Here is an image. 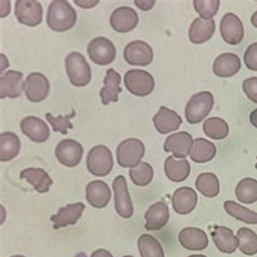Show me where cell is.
Masks as SVG:
<instances>
[{
  "label": "cell",
  "mask_w": 257,
  "mask_h": 257,
  "mask_svg": "<svg viewBox=\"0 0 257 257\" xmlns=\"http://www.w3.org/2000/svg\"><path fill=\"white\" fill-rule=\"evenodd\" d=\"M77 21L75 9L70 3L56 0L49 5L47 13V24L53 32L63 33L72 30Z\"/></svg>",
  "instance_id": "6da1fadb"
},
{
  "label": "cell",
  "mask_w": 257,
  "mask_h": 257,
  "mask_svg": "<svg viewBox=\"0 0 257 257\" xmlns=\"http://www.w3.org/2000/svg\"><path fill=\"white\" fill-rule=\"evenodd\" d=\"M214 96L209 91H201L193 94L188 101L185 115L189 124H199L211 113L214 106Z\"/></svg>",
  "instance_id": "7a4b0ae2"
},
{
  "label": "cell",
  "mask_w": 257,
  "mask_h": 257,
  "mask_svg": "<svg viewBox=\"0 0 257 257\" xmlns=\"http://www.w3.org/2000/svg\"><path fill=\"white\" fill-rule=\"evenodd\" d=\"M67 77L73 86L85 87L91 80V69L82 53L72 52L65 58Z\"/></svg>",
  "instance_id": "3957f363"
},
{
  "label": "cell",
  "mask_w": 257,
  "mask_h": 257,
  "mask_svg": "<svg viewBox=\"0 0 257 257\" xmlns=\"http://www.w3.org/2000/svg\"><path fill=\"white\" fill-rule=\"evenodd\" d=\"M87 170L96 177H105L114 165V160L110 149L105 146H96L89 151L86 159Z\"/></svg>",
  "instance_id": "277c9868"
},
{
  "label": "cell",
  "mask_w": 257,
  "mask_h": 257,
  "mask_svg": "<svg viewBox=\"0 0 257 257\" xmlns=\"http://www.w3.org/2000/svg\"><path fill=\"white\" fill-rule=\"evenodd\" d=\"M146 148L143 141L136 138L126 139L116 149V159L119 166L134 168L141 163L145 157Z\"/></svg>",
  "instance_id": "5b68a950"
},
{
  "label": "cell",
  "mask_w": 257,
  "mask_h": 257,
  "mask_svg": "<svg viewBox=\"0 0 257 257\" xmlns=\"http://www.w3.org/2000/svg\"><path fill=\"white\" fill-rule=\"evenodd\" d=\"M124 84L134 96L147 97L154 90L155 82L150 73L144 70H130L124 76Z\"/></svg>",
  "instance_id": "8992f818"
},
{
  "label": "cell",
  "mask_w": 257,
  "mask_h": 257,
  "mask_svg": "<svg viewBox=\"0 0 257 257\" xmlns=\"http://www.w3.org/2000/svg\"><path fill=\"white\" fill-rule=\"evenodd\" d=\"M87 52L92 62L101 66L111 64L116 58L114 44L105 37H96L90 40Z\"/></svg>",
  "instance_id": "52a82bcc"
},
{
  "label": "cell",
  "mask_w": 257,
  "mask_h": 257,
  "mask_svg": "<svg viewBox=\"0 0 257 257\" xmlns=\"http://www.w3.org/2000/svg\"><path fill=\"white\" fill-rule=\"evenodd\" d=\"M44 9L40 3L35 0H18L15 7L16 18L23 25L35 28L43 21Z\"/></svg>",
  "instance_id": "ba28073f"
},
{
  "label": "cell",
  "mask_w": 257,
  "mask_h": 257,
  "mask_svg": "<svg viewBox=\"0 0 257 257\" xmlns=\"http://www.w3.org/2000/svg\"><path fill=\"white\" fill-rule=\"evenodd\" d=\"M115 211L123 218H131L134 215L133 201L128 191L127 181L123 175H118L113 180Z\"/></svg>",
  "instance_id": "9c48e42d"
},
{
  "label": "cell",
  "mask_w": 257,
  "mask_h": 257,
  "mask_svg": "<svg viewBox=\"0 0 257 257\" xmlns=\"http://www.w3.org/2000/svg\"><path fill=\"white\" fill-rule=\"evenodd\" d=\"M25 96L31 102H42L50 92L49 80L44 74L33 72L29 74L24 83Z\"/></svg>",
  "instance_id": "30bf717a"
},
{
  "label": "cell",
  "mask_w": 257,
  "mask_h": 257,
  "mask_svg": "<svg viewBox=\"0 0 257 257\" xmlns=\"http://www.w3.org/2000/svg\"><path fill=\"white\" fill-rule=\"evenodd\" d=\"M154 58L151 46L143 40H134L124 49V59L128 64L134 66H148Z\"/></svg>",
  "instance_id": "8fae6325"
},
{
  "label": "cell",
  "mask_w": 257,
  "mask_h": 257,
  "mask_svg": "<svg viewBox=\"0 0 257 257\" xmlns=\"http://www.w3.org/2000/svg\"><path fill=\"white\" fill-rule=\"evenodd\" d=\"M55 153L61 164L66 167H75L82 161L84 148L76 140L65 139L56 147Z\"/></svg>",
  "instance_id": "7c38bea8"
},
{
  "label": "cell",
  "mask_w": 257,
  "mask_h": 257,
  "mask_svg": "<svg viewBox=\"0 0 257 257\" xmlns=\"http://www.w3.org/2000/svg\"><path fill=\"white\" fill-rule=\"evenodd\" d=\"M220 35L225 43L231 46L239 45L244 38V26L234 13H226L220 21Z\"/></svg>",
  "instance_id": "4fadbf2b"
},
{
  "label": "cell",
  "mask_w": 257,
  "mask_h": 257,
  "mask_svg": "<svg viewBox=\"0 0 257 257\" xmlns=\"http://www.w3.org/2000/svg\"><path fill=\"white\" fill-rule=\"evenodd\" d=\"M139 23L138 13L130 7H119L115 9L110 18L111 28L117 33L125 34L134 31Z\"/></svg>",
  "instance_id": "5bb4252c"
},
{
  "label": "cell",
  "mask_w": 257,
  "mask_h": 257,
  "mask_svg": "<svg viewBox=\"0 0 257 257\" xmlns=\"http://www.w3.org/2000/svg\"><path fill=\"white\" fill-rule=\"evenodd\" d=\"M193 138L187 132H179L168 136L164 143V151L171 152L175 158L185 159L191 153Z\"/></svg>",
  "instance_id": "9a60e30c"
},
{
  "label": "cell",
  "mask_w": 257,
  "mask_h": 257,
  "mask_svg": "<svg viewBox=\"0 0 257 257\" xmlns=\"http://www.w3.org/2000/svg\"><path fill=\"white\" fill-rule=\"evenodd\" d=\"M20 128L24 136L31 139L33 143L43 144L50 137L49 126L43 119L36 116H28L21 120Z\"/></svg>",
  "instance_id": "2e32d148"
},
{
  "label": "cell",
  "mask_w": 257,
  "mask_h": 257,
  "mask_svg": "<svg viewBox=\"0 0 257 257\" xmlns=\"http://www.w3.org/2000/svg\"><path fill=\"white\" fill-rule=\"evenodd\" d=\"M24 90L23 74L19 71H8L0 77V97L16 99Z\"/></svg>",
  "instance_id": "e0dca14e"
},
{
  "label": "cell",
  "mask_w": 257,
  "mask_h": 257,
  "mask_svg": "<svg viewBox=\"0 0 257 257\" xmlns=\"http://www.w3.org/2000/svg\"><path fill=\"white\" fill-rule=\"evenodd\" d=\"M174 211L179 215H188L194 211L198 204V194L192 188L181 187L176 190L172 197Z\"/></svg>",
  "instance_id": "ac0fdd59"
},
{
  "label": "cell",
  "mask_w": 257,
  "mask_h": 257,
  "mask_svg": "<svg viewBox=\"0 0 257 257\" xmlns=\"http://www.w3.org/2000/svg\"><path fill=\"white\" fill-rule=\"evenodd\" d=\"M181 246L189 251H202L208 245V238L204 230L195 227H187L178 234Z\"/></svg>",
  "instance_id": "d6986e66"
},
{
  "label": "cell",
  "mask_w": 257,
  "mask_h": 257,
  "mask_svg": "<svg viewBox=\"0 0 257 257\" xmlns=\"http://www.w3.org/2000/svg\"><path fill=\"white\" fill-rule=\"evenodd\" d=\"M112 198L110 187L102 180H93L86 187V199L96 208H103L109 205Z\"/></svg>",
  "instance_id": "ffe728a7"
},
{
  "label": "cell",
  "mask_w": 257,
  "mask_h": 257,
  "mask_svg": "<svg viewBox=\"0 0 257 257\" xmlns=\"http://www.w3.org/2000/svg\"><path fill=\"white\" fill-rule=\"evenodd\" d=\"M85 205L82 202L61 207L57 214L50 217V220L53 222V229L58 230L60 228L75 225L78 219L82 217Z\"/></svg>",
  "instance_id": "44dd1931"
},
{
  "label": "cell",
  "mask_w": 257,
  "mask_h": 257,
  "mask_svg": "<svg viewBox=\"0 0 257 257\" xmlns=\"http://www.w3.org/2000/svg\"><path fill=\"white\" fill-rule=\"evenodd\" d=\"M145 218L146 229L149 231H158L164 228L170 220V209L164 202H157L148 208Z\"/></svg>",
  "instance_id": "7402d4cb"
},
{
  "label": "cell",
  "mask_w": 257,
  "mask_h": 257,
  "mask_svg": "<svg viewBox=\"0 0 257 257\" xmlns=\"http://www.w3.org/2000/svg\"><path fill=\"white\" fill-rule=\"evenodd\" d=\"M154 127L162 135L177 131L182 124V118L175 111L166 106H161L159 112L152 118Z\"/></svg>",
  "instance_id": "603a6c76"
},
{
  "label": "cell",
  "mask_w": 257,
  "mask_h": 257,
  "mask_svg": "<svg viewBox=\"0 0 257 257\" xmlns=\"http://www.w3.org/2000/svg\"><path fill=\"white\" fill-rule=\"evenodd\" d=\"M240 70V58L231 52L221 53L215 59L213 64V72L215 75L222 78L234 76Z\"/></svg>",
  "instance_id": "cb8c5ba5"
},
{
  "label": "cell",
  "mask_w": 257,
  "mask_h": 257,
  "mask_svg": "<svg viewBox=\"0 0 257 257\" xmlns=\"http://www.w3.org/2000/svg\"><path fill=\"white\" fill-rule=\"evenodd\" d=\"M120 80V75L116 71L113 69L106 71L103 88L100 90L101 102L103 105L110 104V102H118V94L121 92Z\"/></svg>",
  "instance_id": "d4e9b609"
},
{
  "label": "cell",
  "mask_w": 257,
  "mask_h": 257,
  "mask_svg": "<svg viewBox=\"0 0 257 257\" xmlns=\"http://www.w3.org/2000/svg\"><path fill=\"white\" fill-rule=\"evenodd\" d=\"M216 25L213 20L194 19L189 29V39L194 45H201L208 42L214 36Z\"/></svg>",
  "instance_id": "484cf974"
},
{
  "label": "cell",
  "mask_w": 257,
  "mask_h": 257,
  "mask_svg": "<svg viewBox=\"0 0 257 257\" xmlns=\"http://www.w3.org/2000/svg\"><path fill=\"white\" fill-rule=\"evenodd\" d=\"M20 178L28 181L38 193H47L53 184L49 174L43 168H26L20 173Z\"/></svg>",
  "instance_id": "4316f807"
},
{
  "label": "cell",
  "mask_w": 257,
  "mask_h": 257,
  "mask_svg": "<svg viewBox=\"0 0 257 257\" xmlns=\"http://www.w3.org/2000/svg\"><path fill=\"white\" fill-rule=\"evenodd\" d=\"M212 236L216 247L222 253L231 254L238 248V239L233 234L232 230L228 227L215 226L212 231Z\"/></svg>",
  "instance_id": "83f0119b"
},
{
  "label": "cell",
  "mask_w": 257,
  "mask_h": 257,
  "mask_svg": "<svg viewBox=\"0 0 257 257\" xmlns=\"http://www.w3.org/2000/svg\"><path fill=\"white\" fill-rule=\"evenodd\" d=\"M164 171L168 179L174 182H181L189 177L191 166L185 159L175 160L174 157H168L165 161Z\"/></svg>",
  "instance_id": "f1b7e54d"
},
{
  "label": "cell",
  "mask_w": 257,
  "mask_h": 257,
  "mask_svg": "<svg viewBox=\"0 0 257 257\" xmlns=\"http://www.w3.org/2000/svg\"><path fill=\"white\" fill-rule=\"evenodd\" d=\"M21 150V141L15 133L6 132L0 135V161L10 162Z\"/></svg>",
  "instance_id": "f546056e"
},
{
  "label": "cell",
  "mask_w": 257,
  "mask_h": 257,
  "mask_svg": "<svg viewBox=\"0 0 257 257\" xmlns=\"http://www.w3.org/2000/svg\"><path fill=\"white\" fill-rule=\"evenodd\" d=\"M216 146L203 138H198L194 140L190 158L195 163H207L216 157Z\"/></svg>",
  "instance_id": "4dcf8cb0"
},
{
  "label": "cell",
  "mask_w": 257,
  "mask_h": 257,
  "mask_svg": "<svg viewBox=\"0 0 257 257\" xmlns=\"http://www.w3.org/2000/svg\"><path fill=\"white\" fill-rule=\"evenodd\" d=\"M195 188L206 198L217 197L220 191L219 180L213 173L200 174L195 180Z\"/></svg>",
  "instance_id": "1f68e13d"
},
{
  "label": "cell",
  "mask_w": 257,
  "mask_h": 257,
  "mask_svg": "<svg viewBox=\"0 0 257 257\" xmlns=\"http://www.w3.org/2000/svg\"><path fill=\"white\" fill-rule=\"evenodd\" d=\"M138 248L141 257H165L164 248L155 236L145 233L138 239Z\"/></svg>",
  "instance_id": "d6a6232c"
},
{
  "label": "cell",
  "mask_w": 257,
  "mask_h": 257,
  "mask_svg": "<svg viewBox=\"0 0 257 257\" xmlns=\"http://www.w3.org/2000/svg\"><path fill=\"white\" fill-rule=\"evenodd\" d=\"M224 208L231 217L248 225H257V213L233 201H226Z\"/></svg>",
  "instance_id": "836d02e7"
},
{
  "label": "cell",
  "mask_w": 257,
  "mask_h": 257,
  "mask_svg": "<svg viewBox=\"0 0 257 257\" xmlns=\"http://www.w3.org/2000/svg\"><path fill=\"white\" fill-rule=\"evenodd\" d=\"M238 239V248L247 256H253L257 254V233L252 229L242 227L236 232Z\"/></svg>",
  "instance_id": "e575fe53"
},
{
  "label": "cell",
  "mask_w": 257,
  "mask_h": 257,
  "mask_svg": "<svg viewBox=\"0 0 257 257\" xmlns=\"http://www.w3.org/2000/svg\"><path fill=\"white\" fill-rule=\"evenodd\" d=\"M235 195L243 204H253L257 202V180L254 178L240 180L235 188Z\"/></svg>",
  "instance_id": "d590c367"
},
{
  "label": "cell",
  "mask_w": 257,
  "mask_h": 257,
  "mask_svg": "<svg viewBox=\"0 0 257 257\" xmlns=\"http://www.w3.org/2000/svg\"><path fill=\"white\" fill-rule=\"evenodd\" d=\"M203 132L205 136L214 140H222L229 135V126L227 121L219 117L207 118L203 124Z\"/></svg>",
  "instance_id": "8d00e7d4"
},
{
  "label": "cell",
  "mask_w": 257,
  "mask_h": 257,
  "mask_svg": "<svg viewBox=\"0 0 257 257\" xmlns=\"http://www.w3.org/2000/svg\"><path fill=\"white\" fill-rule=\"evenodd\" d=\"M153 176L154 171L152 166L146 162H141L138 166L132 168L130 171V177L133 184L138 187H146L151 184Z\"/></svg>",
  "instance_id": "74e56055"
},
{
  "label": "cell",
  "mask_w": 257,
  "mask_h": 257,
  "mask_svg": "<svg viewBox=\"0 0 257 257\" xmlns=\"http://www.w3.org/2000/svg\"><path fill=\"white\" fill-rule=\"evenodd\" d=\"M75 111H72L69 115H58L57 117H55L51 113H46V118L56 133L66 135L69 130H73L74 128L73 124L71 123V119L75 116Z\"/></svg>",
  "instance_id": "f35d334b"
},
{
  "label": "cell",
  "mask_w": 257,
  "mask_h": 257,
  "mask_svg": "<svg viewBox=\"0 0 257 257\" xmlns=\"http://www.w3.org/2000/svg\"><path fill=\"white\" fill-rule=\"evenodd\" d=\"M193 6L201 19L212 20L213 17L217 15L220 2L219 0H194Z\"/></svg>",
  "instance_id": "ab89813d"
},
{
  "label": "cell",
  "mask_w": 257,
  "mask_h": 257,
  "mask_svg": "<svg viewBox=\"0 0 257 257\" xmlns=\"http://www.w3.org/2000/svg\"><path fill=\"white\" fill-rule=\"evenodd\" d=\"M244 63L248 70L257 72V43L249 45L244 52Z\"/></svg>",
  "instance_id": "60d3db41"
},
{
  "label": "cell",
  "mask_w": 257,
  "mask_h": 257,
  "mask_svg": "<svg viewBox=\"0 0 257 257\" xmlns=\"http://www.w3.org/2000/svg\"><path fill=\"white\" fill-rule=\"evenodd\" d=\"M243 91L249 101L257 103V77H249L243 82Z\"/></svg>",
  "instance_id": "b9f144b4"
},
{
  "label": "cell",
  "mask_w": 257,
  "mask_h": 257,
  "mask_svg": "<svg viewBox=\"0 0 257 257\" xmlns=\"http://www.w3.org/2000/svg\"><path fill=\"white\" fill-rule=\"evenodd\" d=\"M135 5H136L140 10L149 11L153 8L155 2L154 0H135Z\"/></svg>",
  "instance_id": "7bdbcfd3"
},
{
  "label": "cell",
  "mask_w": 257,
  "mask_h": 257,
  "mask_svg": "<svg viewBox=\"0 0 257 257\" xmlns=\"http://www.w3.org/2000/svg\"><path fill=\"white\" fill-rule=\"evenodd\" d=\"M75 4L78 5L80 8H85V9H90V8H93V7H96L99 2L98 0H94V2H80V0H75Z\"/></svg>",
  "instance_id": "ee69618b"
},
{
  "label": "cell",
  "mask_w": 257,
  "mask_h": 257,
  "mask_svg": "<svg viewBox=\"0 0 257 257\" xmlns=\"http://www.w3.org/2000/svg\"><path fill=\"white\" fill-rule=\"evenodd\" d=\"M90 257H113V255L107 251V249L104 248H99L97 251L92 252Z\"/></svg>",
  "instance_id": "f6af8a7d"
},
{
  "label": "cell",
  "mask_w": 257,
  "mask_h": 257,
  "mask_svg": "<svg viewBox=\"0 0 257 257\" xmlns=\"http://www.w3.org/2000/svg\"><path fill=\"white\" fill-rule=\"evenodd\" d=\"M249 121H251V124L257 128V109H255L251 115H249Z\"/></svg>",
  "instance_id": "bcb514c9"
},
{
  "label": "cell",
  "mask_w": 257,
  "mask_h": 257,
  "mask_svg": "<svg viewBox=\"0 0 257 257\" xmlns=\"http://www.w3.org/2000/svg\"><path fill=\"white\" fill-rule=\"evenodd\" d=\"M251 23L253 24L254 28L257 29V11L254 12V15L252 16V18H251Z\"/></svg>",
  "instance_id": "7dc6e473"
},
{
  "label": "cell",
  "mask_w": 257,
  "mask_h": 257,
  "mask_svg": "<svg viewBox=\"0 0 257 257\" xmlns=\"http://www.w3.org/2000/svg\"><path fill=\"white\" fill-rule=\"evenodd\" d=\"M188 257H206L205 255H190V256H188Z\"/></svg>",
  "instance_id": "c3c4849f"
},
{
  "label": "cell",
  "mask_w": 257,
  "mask_h": 257,
  "mask_svg": "<svg viewBox=\"0 0 257 257\" xmlns=\"http://www.w3.org/2000/svg\"><path fill=\"white\" fill-rule=\"evenodd\" d=\"M11 257H26V256H23V255H15V256H11Z\"/></svg>",
  "instance_id": "681fc988"
},
{
  "label": "cell",
  "mask_w": 257,
  "mask_h": 257,
  "mask_svg": "<svg viewBox=\"0 0 257 257\" xmlns=\"http://www.w3.org/2000/svg\"><path fill=\"white\" fill-rule=\"evenodd\" d=\"M123 257H134V256H131V255H126V256H123Z\"/></svg>",
  "instance_id": "f907efd6"
},
{
  "label": "cell",
  "mask_w": 257,
  "mask_h": 257,
  "mask_svg": "<svg viewBox=\"0 0 257 257\" xmlns=\"http://www.w3.org/2000/svg\"><path fill=\"white\" fill-rule=\"evenodd\" d=\"M256 160H257V157H256ZM255 168H257V163H256V165H255Z\"/></svg>",
  "instance_id": "816d5d0a"
}]
</instances>
